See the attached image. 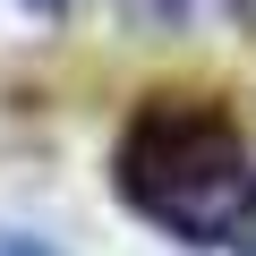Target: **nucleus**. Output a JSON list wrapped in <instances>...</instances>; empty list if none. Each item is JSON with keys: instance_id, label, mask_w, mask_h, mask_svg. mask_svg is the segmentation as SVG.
Masks as SVG:
<instances>
[{"instance_id": "obj_1", "label": "nucleus", "mask_w": 256, "mask_h": 256, "mask_svg": "<svg viewBox=\"0 0 256 256\" xmlns=\"http://www.w3.org/2000/svg\"><path fill=\"white\" fill-rule=\"evenodd\" d=\"M120 196L137 205L154 230L214 248L239 239L256 222V146L222 102H188V94H154L120 137Z\"/></svg>"}, {"instance_id": "obj_2", "label": "nucleus", "mask_w": 256, "mask_h": 256, "mask_svg": "<svg viewBox=\"0 0 256 256\" xmlns=\"http://www.w3.org/2000/svg\"><path fill=\"white\" fill-rule=\"evenodd\" d=\"M154 18L180 26V34H188V26H239V18H248V0H154Z\"/></svg>"}, {"instance_id": "obj_3", "label": "nucleus", "mask_w": 256, "mask_h": 256, "mask_svg": "<svg viewBox=\"0 0 256 256\" xmlns=\"http://www.w3.org/2000/svg\"><path fill=\"white\" fill-rule=\"evenodd\" d=\"M0 256H60L52 239H26V230H0Z\"/></svg>"}]
</instances>
